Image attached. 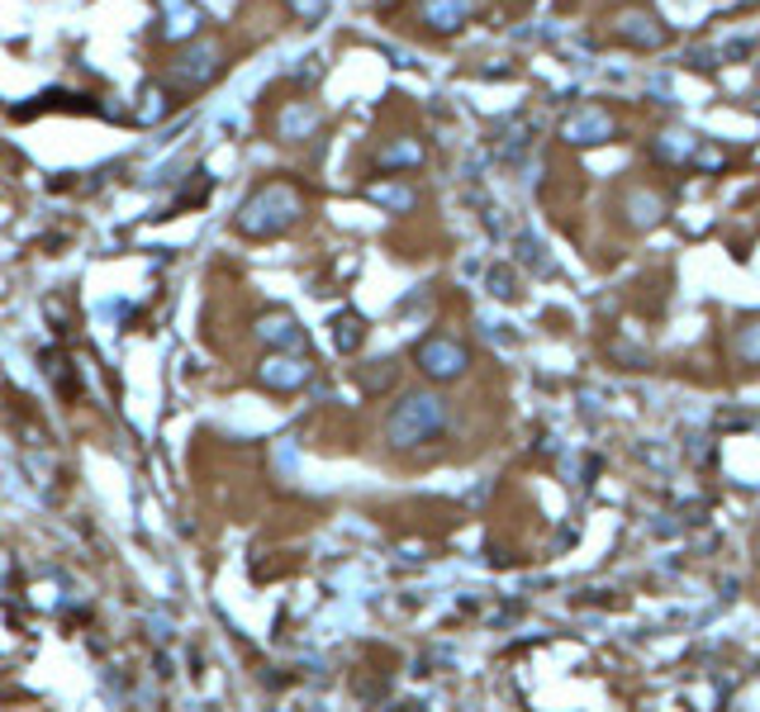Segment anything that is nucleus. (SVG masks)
Segmentation results:
<instances>
[{
    "label": "nucleus",
    "instance_id": "17",
    "mask_svg": "<svg viewBox=\"0 0 760 712\" xmlns=\"http://www.w3.org/2000/svg\"><path fill=\"white\" fill-rule=\"evenodd\" d=\"M362 337H366V328L356 313H338V323H333V342H338V352H356L362 347Z\"/></svg>",
    "mask_w": 760,
    "mask_h": 712
},
{
    "label": "nucleus",
    "instance_id": "10",
    "mask_svg": "<svg viewBox=\"0 0 760 712\" xmlns=\"http://www.w3.org/2000/svg\"><path fill=\"white\" fill-rule=\"evenodd\" d=\"M257 337L266 342V347H276V352H299L305 347V328H299L291 313H262V319H257Z\"/></svg>",
    "mask_w": 760,
    "mask_h": 712
},
{
    "label": "nucleus",
    "instance_id": "15",
    "mask_svg": "<svg viewBox=\"0 0 760 712\" xmlns=\"http://www.w3.org/2000/svg\"><path fill=\"white\" fill-rule=\"evenodd\" d=\"M167 114H171L167 85H143V95H138V110H134V119H138V124H162Z\"/></svg>",
    "mask_w": 760,
    "mask_h": 712
},
{
    "label": "nucleus",
    "instance_id": "18",
    "mask_svg": "<svg viewBox=\"0 0 760 712\" xmlns=\"http://www.w3.org/2000/svg\"><path fill=\"white\" fill-rule=\"evenodd\" d=\"M371 199L385 209H409L413 205V191H405V185H371Z\"/></svg>",
    "mask_w": 760,
    "mask_h": 712
},
{
    "label": "nucleus",
    "instance_id": "20",
    "mask_svg": "<svg viewBox=\"0 0 760 712\" xmlns=\"http://www.w3.org/2000/svg\"><path fill=\"white\" fill-rule=\"evenodd\" d=\"M509 285H513V280H509V271H495V295H513Z\"/></svg>",
    "mask_w": 760,
    "mask_h": 712
},
{
    "label": "nucleus",
    "instance_id": "19",
    "mask_svg": "<svg viewBox=\"0 0 760 712\" xmlns=\"http://www.w3.org/2000/svg\"><path fill=\"white\" fill-rule=\"evenodd\" d=\"M291 5V14L295 20H305V24H314V20H324L328 14V0H285Z\"/></svg>",
    "mask_w": 760,
    "mask_h": 712
},
{
    "label": "nucleus",
    "instance_id": "13",
    "mask_svg": "<svg viewBox=\"0 0 760 712\" xmlns=\"http://www.w3.org/2000/svg\"><path fill=\"white\" fill-rule=\"evenodd\" d=\"M651 152H656V162L680 166V162H694L699 138H694V134H680V128H670V134H661V138L651 142Z\"/></svg>",
    "mask_w": 760,
    "mask_h": 712
},
{
    "label": "nucleus",
    "instance_id": "4",
    "mask_svg": "<svg viewBox=\"0 0 760 712\" xmlns=\"http://www.w3.org/2000/svg\"><path fill=\"white\" fill-rule=\"evenodd\" d=\"M613 34H619V43H627V48H637V53H656V48H666L670 43V24L656 10L633 5V10H619Z\"/></svg>",
    "mask_w": 760,
    "mask_h": 712
},
{
    "label": "nucleus",
    "instance_id": "2",
    "mask_svg": "<svg viewBox=\"0 0 760 712\" xmlns=\"http://www.w3.org/2000/svg\"><path fill=\"white\" fill-rule=\"evenodd\" d=\"M442 427H447V404L428 390H413L395 404L390 423H385V437H390V447L409 451V447H419V441H433Z\"/></svg>",
    "mask_w": 760,
    "mask_h": 712
},
{
    "label": "nucleus",
    "instance_id": "1",
    "mask_svg": "<svg viewBox=\"0 0 760 712\" xmlns=\"http://www.w3.org/2000/svg\"><path fill=\"white\" fill-rule=\"evenodd\" d=\"M299 214H305V199H299L295 185L291 181H266L262 191H252L248 199H242L234 228L242 238H281L299 223Z\"/></svg>",
    "mask_w": 760,
    "mask_h": 712
},
{
    "label": "nucleus",
    "instance_id": "3",
    "mask_svg": "<svg viewBox=\"0 0 760 712\" xmlns=\"http://www.w3.org/2000/svg\"><path fill=\"white\" fill-rule=\"evenodd\" d=\"M224 71V48L219 43H185V53L171 62V81L181 85V91H200V85H209L214 77Z\"/></svg>",
    "mask_w": 760,
    "mask_h": 712
},
{
    "label": "nucleus",
    "instance_id": "5",
    "mask_svg": "<svg viewBox=\"0 0 760 712\" xmlns=\"http://www.w3.org/2000/svg\"><path fill=\"white\" fill-rule=\"evenodd\" d=\"M562 138L570 142V148H599V142H613V138H619V124H613L609 110L580 105V110H570L566 119H562Z\"/></svg>",
    "mask_w": 760,
    "mask_h": 712
},
{
    "label": "nucleus",
    "instance_id": "8",
    "mask_svg": "<svg viewBox=\"0 0 760 712\" xmlns=\"http://www.w3.org/2000/svg\"><path fill=\"white\" fill-rule=\"evenodd\" d=\"M157 10H162V24H157L162 43H191L200 34V24H205V14L191 0H157Z\"/></svg>",
    "mask_w": 760,
    "mask_h": 712
},
{
    "label": "nucleus",
    "instance_id": "6",
    "mask_svg": "<svg viewBox=\"0 0 760 712\" xmlns=\"http://www.w3.org/2000/svg\"><path fill=\"white\" fill-rule=\"evenodd\" d=\"M413 361H419V370L428 380H456L470 366V352L452 337H423L419 352H413Z\"/></svg>",
    "mask_w": 760,
    "mask_h": 712
},
{
    "label": "nucleus",
    "instance_id": "7",
    "mask_svg": "<svg viewBox=\"0 0 760 712\" xmlns=\"http://www.w3.org/2000/svg\"><path fill=\"white\" fill-rule=\"evenodd\" d=\"M314 376V366L305 361L299 352H271L262 366H257V380L266 384V390H276V394H295V390H305Z\"/></svg>",
    "mask_w": 760,
    "mask_h": 712
},
{
    "label": "nucleus",
    "instance_id": "9",
    "mask_svg": "<svg viewBox=\"0 0 760 712\" xmlns=\"http://www.w3.org/2000/svg\"><path fill=\"white\" fill-rule=\"evenodd\" d=\"M470 14H476V0H423L419 5V20L428 34H438V38H452L456 28H462Z\"/></svg>",
    "mask_w": 760,
    "mask_h": 712
},
{
    "label": "nucleus",
    "instance_id": "16",
    "mask_svg": "<svg viewBox=\"0 0 760 712\" xmlns=\"http://www.w3.org/2000/svg\"><path fill=\"white\" fill-rule=\"evenodd\" d=\"M733 352H737V361L760 366V319H751V323H741V328H737Z\"/></svg>",
    "mask_w": 760,
    "mask_h": 712
},
{
    "label": "nucleus",
    "instance_id": "12",
    "mask_svg": "<svg viewBox=\"0 0 760 712\" xmlns=\"http://www.w3.org/2000/svg\"><path fill=\"white\" fill-rule=\"evenodd\" d=\"M423 142L419 138H395V142H385L381 157H376V166L381 171H413V166H423Z\"/></svg>",
    "mask_w": 760,
    "mask_h": 712
},
{
    "label": "nucleus",
    "instance_id": "11",
    "mask_svg": "<svg viewBox=\"0 0 760 712\" xmlns=\"http://www.w3.org/2000/svg\"><path fill=\"white\" fill-rule=\"evenodd\" d=\"M314 128H319V110H314L309 100H291V105L276 114V134L285 142H305V138H314Z\"/></svg>",
    "mask_w": 760,
    "mask_h": 712
},
{
    "label": "nucleus",
    "instance_id": "14",
    "mask_svg": "<svg viewBox=\"0 0 760 712\" xmlns=\"http://www.w3.org/2000/svg\"><path fill=\"white\" fill-rule=\"evenodd\" d=\"M627 223L633 228H651V223H661V214H666V199L661 195H651V191H633L627 195Z\"/></svg>",
    "mask_w": 760,
    "mask_h": 712
}]
</instances>
